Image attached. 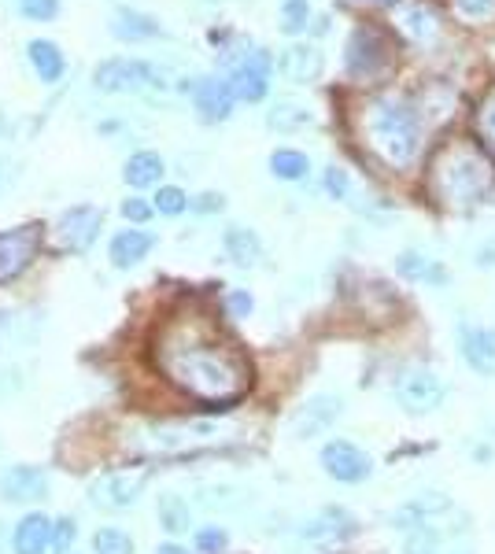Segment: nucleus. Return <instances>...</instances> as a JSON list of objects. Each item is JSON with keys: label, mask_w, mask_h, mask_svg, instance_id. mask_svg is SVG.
Segmentation results:
<instances>
[{"label": "nucleus", "mask_w": 495, "mask_h": 554, "mask_svg": "<svg viewBox=\"0 0 495 554\" xmlns=\"http://www.w3.org/2000/svg\"><path fill=\"white\" fill-rule=\"evenodd\" d=\"M459 8L466 15H488L495 8V0H459Z\"/></svg>", "instance_id": "nucleus-40"}, {"label": "nucleus", "mask_w": 495, "mask_h": 554, "mask_svg": "<svg viewBox=\"0 0 495 554\" xmlns=\"http://www.w3.org/2000/svg\"><path fill=\"white\" fill-rule=\"evenodd\" d=\"M196 111H200V119H207V122L230 119V111H233L230 82H222V78H204V82L196 85Z\"/></svg>", "instance_id": "nucleus-16"}, {"label": "nucleus", "mask_w": 495, "mask_h": 554, "mask_svg": "<svg viewBox=\"0 0 495 554\" xmlns=\"http://www.w3.org/2000/svg\"><path fill=\"white\" fill-rule=\"evenodd\" d=\"M447 510H451V499H447L444 492H422L399 506L396 514H392V525H396V529L414 532V529L433 525V518H440V514H447Z\"/></svg>", "instance_id": "nucleus-14"}, {"label": "nucleus", "mask_w": 495, "mask_h": 554, "mask_svg": "<svg viewBox=\"0 0 495 554\" xmlns=\"http://www.w3.org/2000/svg\"><path fill=\"white\" fill-rule=\"evenodd\" d=\"M359 133H363L366 148L392 170H407L422 148L418 115L399 100H366L359 111Z\"/></svg>", "instance_id": "nucleus-3"}, {"label": "nucleus", "mask_w": 495, "mask_h": 554, "mask_svg": "<svg viewBox=\"0 0 495 554\" xmlns=\"http://www.w3.org/2000/svg\"><path fill=\"white\" fill-rule=\"evenodd\" d=\"M326 189H329V196H337V200H344V196H348V189H351L348 174H344L340 167H329V170H326Z\"/></svg>", "instance_id": "nucleus-38"}, {"label": "nucleus", "mask_w": 495, "mask_h": 554, "mask_svg": "<svg viewBox=\"0 0 495 554\" xmlns=\"http://www.w3.org/2000/svg\"><path fill=\"white\" fill-rule=\"evenodd\" d=\"M0 178H4V170H0Z\"/></svg>", "instance_id": "nucleus-45"}, {"label": "nucleus", "mask_w": 495, "mask_h": 554, "mask_svg": "<svg viewBox=\"0 0 495 554\" xmlns=\"http://www.w3.org/2000/svg\"><path fill=\"white\" fill-rule=\"evenodd\" d=\"M278 67L289 82H314L318 71H322V52L311 49V45H292V49L281 52Z\"/></svg>", "instance_id": "nucleus-19"}, {"label": "nucleus", "mask_w": 495, "mask_h": 554, "mask_svg": "<svg viewBox=\"0 0 495 554\" xmlns=\"http://www.w3.org/2000/svg\"><path fill=\"white\" fill-rule=\"evenodd\" d=\"M266 67H270V60H266L263 52L255 49L248 60L237 67V71L230 74V89L237 100H248V104H255V100L266 97Z\"/></svg>", "instance_id": "nucleus-15"}, {"label": "nucleus", "mask_w": 495, "mask_h": 554, "mask_svg": "<svg viewBox=\"0 0 495 554\" xmlns=\"http://www.w3.org/2000/svg\"><path fill=\"white\" fill-rule=\"evenodd\" d=\"M344 63H348L351 78H385L392 71V45L388 37L374 26H355L348 37V49H344Z\"/></svg>", "instance_id": "nucleus-5"}, {"label": "nucleus", "mask_w": 495, "mask_h": 554, "mask_svg": "<svg viewBox=\"0 0 495 554\" xmlns=\"http://www.w3.org/2000/svg\"><path fill=\"white\" fill-rule=\"evenodd\" d=\"M392 399H396V407L403 410V414L425 418V414H436V410L444 407L447 385H444V377L433 374V370H425V366H407V370H399L396 381H392Z\"/></svg>", "instance_id": "nucleus-4"}, {"label": "nucleus", "mask_w": 495, "mask_h": 554, "mask_svg": "<svg viewBox=\"0 0 495 554\" xmlns=\"http://www.w3.org/2000/svg\"><path fill=\"white\" fill-rule=\"evenodd\" d=\"M19 12L26 15V19H52V15L60 12V0H19Z\"/></svg>", "instance_id": "nucleus-35"}, {"label": "nucleus", "mask_w": 495, "mask_h": 554, "mask_svg": "<svg viewBox=\"0 0 495 554\" xmlns=\"http://www.w3.org/2000/svg\"><path fill=\"white\" fill-rule=\"evenodd\" d=\"M156 248V237L145 233V229H122L115 233V241H111V263L119 266V270H130L145 259L148 252Z\"/></svg>", "instance_id": "nucleus-18"}, {"label": "nucleus", "mask_w": 495, "mask_h": 554, "mask_svg": "<svg viewBox=\"0 0 495 554\" xmlns=\"http://www.w3.org/2000/svg\"><path fill=\"white\" fill-rule=\"evenodd\" d=\"M314 122V115L303 104H296V100H281V104H274V111H270V130L278 133H296V130H307Z\"/></svg>", "instance_id": "nucleus-26"}, {"label": "nucleus", "mask_w": 495, "mask_h": 554, "mask_svg": "<svg viewBox=\"0 0 495 554\" xmlns=\"http://www.w3.org/2000/svg\"><path fill=\"white\" fill-rule=\"evenodd\" d=\"M185 207H189V196L182 189H174V185H163L156 193V211L159 215H182Z\"/></svg>", "instance_id": "nucleus-31"}, {"label": "nucleus", "mask_w": 495, "mask_h": 554, "mask_svg": "<svg viewBox=\"0 0 495 554\" xmlns=\"http://www.w3.org/2000/svg\"><path fill=\"white\" fill-rule=\"evenodd\" d=\"M407 554H436V532L425 525V529H414L407 536Z\"/></svg>", "instance_id": "nucleus-36"}, {"label": "nucleus", "mask_w": 495, "mask_h": 554, "mask_svg": "<svg viewBox=\"0 0 495 554\" xmlns=\"http://www.w3.org/2000/svg\"><path fill=\"white\" fill-rule=\"evenodd\" d=\"M303 26H307V0H289V4L281 8V30L300 34Z\"/></svg>", "instance_id": "nucleus-34"}, {"label": "nucleus", "mask_w": 495, "mask_h": 554, "mask_svg": "<svg viewBox=\"0 0 495 554\" xmlns=\"http://www.w3.org/2000/svg\"><path fill=\"white\" fill-rule=\"evenodd\" d=\"M152 211H156V204H145V200H137V196H130V200L122 204V215L130 218V222H148Z\"/></svg>", "instance_id": "nucleus-39"}, {"label": "nucleus", "mask_w": 495, "mask_h": 554, "mask_svg": "<svg viewBox=\"0 0 495 554\" xmlns=\"http://www.w3.org/2000/svg\"><path fill=\"white\" fill-rule=\"evenodd\" d=\"M74 540H78V525H74L71 518L52 521V551H56V554H67V551L74 547Z\"/></svg>", "instance_id": "nucleus-32"}, {"label": "nucleus", "mask_w": 495, "mask_h": 554, "mask_svg": "<svg viewBox=\"0 0 495 554\" xmlns=\"http://www.w3.org/2000/svg\"><path fill=\"white\" fill-rule=\"evenodd\" d=\"M100 226H104V211H100V207H93V204L71 207V211H63L56 229H52V241H56L60 252L82 255L93 248Z\"/></svg>", "instance_id": "nucleus-6"}, {"label": "nucleus", "mask_w": 495, "mask_h": 554, "mask_svg": "<svg viewBox=\"0 0 495 554\" xmlns=\"http://www.w3.org/2000/svg\"><path fill=\"white\" fill-rule=\"evenodd\" d=\"M307 170H311V159L303 156V152L278 148V152L270 156V174L281 181H300V178H307Z\"/></svg>", "instance_id": "nucleus-27"}, {"label": "nucleus", "mask_w": 495, "mask_h": 554, "mask_svg": "<svg viewBox=\"0 0 495 554\" xmlns=\"http://www.w3.org/2000/svg\"><path fill=\"white\" fill-rule=\"evenodd\" d=\"M37 248H41V229L37 226H19L0 233V285H8L23 274L26 266L34 263Z\"/></svg>", "instance_id": "nucleus-8"}, {"label": "nucleus", "mask_w": 495, "mask_h": 554, "mask_svg": "<svg viewBox=\"0 0 495 554\" xmlns=\"http://www.w3.org/2000/svg\"><path fill=\"white\" fill-rule=\"evenodd\" d=\"M222 244H226V255H230L237 266H255L259 259H263V244H259V237H255L252 229H244V226H230V229H226Z\"/></svg>", "instance_id": "nucleus-23"}, {"label": "nucleus", "mask_w": 495, "mask_h": 554, "mask_svg": "<svg viewBox=\"0 0 495 554\" xmlns=\"http://www.w3.org/2000/svg\"><path fill=\"white\" fill-rule=\"evenodd\" d=\"M340 414H344V399H340V396H329V392H322V396H311L300 410H296V414H292V433L300 436V440L322 436V433H329V429L337 425Z\"/></svg>", "instance_id": "nucleus-9"}, {"label": "nucleus", "mask_w": 495, "mask_h": 554, "mask_svg": "<svg viewBox=\"0 0 495 554\" xmlns=\"http://www.w3.org/2000/svg\"><path fill=\"white\" fill-rule=\"evenodd\" d=\"M49 547H52V521L45 514H26L15 525V536H12L15 554H49Z\"/></svg>", "instance_id": "nucleus-17"}, {"label": "nucleus", "mask_w": 495, "mask_h": 554, "mask_svg": "<svg viewBox=\"0 0 495 554\" xmlns=\"http://www.w3.org/2000/svg\"><path fill=\"white\" fill-rule=\"evenodd\" d=\"M156 370L167 377L182 396L207 403V407H230L252 388V366L241 351L218 340L200 318H174L159 329L152 348Z\"/></svg>", "instance_id": "nucleus-1"}, {"label": "nucleus", "mask_w": 495, "mask_h": 554, "mask_svg": "<svg viewBox=\"0 0 495 554\" xmlns=\"http://www.w3.org/2000/svg\"><path fill=\"white\" fill-rule=\"evenodd\" d=\"M429 189L444 207H477L495 189V163L470 141H451L433 156Z\"/></svg>", "instance_id": "nucleus-2"}, {"label": "nucleus", "mask_w": 495, "mask_h": 554, "mask_svg": "<svg viewBox=\"0 0 495 554\" xmlns=\"http://www.w3.org/2000/svg\"><path fill=\"white\" fill-rule=\"evenodd\" d=\"M455 554H473V551H455Z\"/></svg>", "instance_id": "nucleus-44"}, {"label": "nucleus", "mask_w": 495, "mask_h": 554, "mask_svg": "<svg viewBox=\"0 0 495 554\" xmlns=\"http://www.w3.org/2000/svg\"><path fill=\"white\" fill-rule=\"evenodd\" d=\"M156 554H189V551H185V547H178V543H163Z\"/></svg>", "instance_id": "nucleus-41"}, {"label": "nucleus", "mask_w": 495, "mask_h": 554, "mask_svg": "<svg viewBox=\"0 0 495 554\" xmlns=\"http://www.w3.org/2000/svg\"><path fill=\"white\" fill-rule=\"evenodd\" d=\"M145 481H148L145 470L108 473L104 481L93 484V499H97L100 506H108V510H126V506H133L137 499H141V492H145Z\"/></svg>", "instance_id": "nucleus-10"}, {"label": "nucleus", "mask_w": 495, "mask_h": 554, "mask_svg": "<svg viewBox=\"0 0 495 554\" xmlns=\"http://www.w3.org/2000/svg\"><path fill=\"white\" fill-rule=\"evenodd\" d=\"M26 52H30V63H34V71L41 74V82H60L63 71H67V60H63V52L52 45V41H30L26 45Z\"/></svg>", "instance_id": "nucleus-24"}, {"label": "nucleus", "mask_w": 495, "mask_h": 554, "mask_svg": "<svg viewBox=\"0 0 495 554\" xmlns=\"http://www.w3.org/2000/svg\"><path fill=\"white\" fill-rule=\"evenodd\" d=\"M148 74L152 67H145L141 60H108L97 67L93 85L100 93H137V89H145Z\"/></svg>", "instance_id": "nucleus-13"}, {"label": "nucleus", "mask_w": 495, "mask_h": 554, "mask_svg": "<svg viewBox=\"0 0 495 554\" xmlns=\"http://www.w3.org/2000/svg\"><path fill=\"white\" fill-rule=\"evenodd\" d=\"M111 34L119 37V41H148V37H159V23L141 12L119 8V12L111 15Z\"/></svg>", "instance_id": "nucleus-22"}, {"label": "nucleus", "mask_w": 495, "mask_h": 554, "mask_svg": "<svg viewBox=\"0 0 495 554\" xmlns=\"http://www.w3.org/2000/svg\"><path fill=\"white\" fill-rule=\"evenodd\" d=\"M49 495V473L37 466H12L0 473V499L4 503H37Z\"/></svg>", "instance_id": "nucleus-11"}, {"label": "nucleus", "mask_w": 495, "mask_h": 554, "mask_svg": "<svg viewBox=\"0 0 495 554\" xmlns=\"http://www.w3.org/2000/svg\"><path fill=\"white\" fill-rule=\"evenodd\" d=\"M396 270L403 281H425V285H447V270L433 259H425L422 252H403L396 259Z\"/></svg>", "instance_id": "nucleus-21"}, {"label": "nucleus", "mask_w": 495, "mask_h": 554, "mask_svg": "<svg viewBox=\"0 0 495 554\" xmlns=\"http://www.w3.org/2000/svg\"><path fill=\"white\" fill-rule=\"evenodd\" d=\"M163 159L156 156V152H137V156L126 159V170H122V178H126V185H133V189H148V185H156L159 178H163Z\"/></svg>", "instance_id": "nucleus-25"}, {"label": "nucleus", "mask_w": 495, "mask_h": 554, "mask_svg": "<svg viewBox=\"0 0 495 554\" xmlns=\"http://www.w3.org/2000/svg\"><path fill=\"white\" fill-rule=\"evenodd\" d=\"M159 521H163V529L167 532H185L189 529V506H185L178 495H167V499L159 503Z\"/></svg>", "instance_id": "nucleus-29"}, {"label": "nucleus", "mask_w": 495, "mask_h": 554, "mask_svg": "<svg viewBox=\"0 0 495 554\" xmlns=\"http://www.w3.org/2000/svg\"><path fill=\"white\" fill-rule=\"evenodd\" d=\"M93 554H133V540L122 529L93 532Z\"/></svg>", "instance_id": "nucleus-28"}, {"label": "nucleus", "mask_w": 495, "mask_h": 554, "mask_svg": "<svg viewBox=\"0 0 495 554\" xmlns=\"http://www.w3.org/2000/svg\"><path fill=\"white\" fill-rule=\"evenodd\" d=\"M399 30L411 37V41H418V45H429L440 34V19L425 4H403L399 8Z\"/></svg>", "instance_id": "nucleus-20"}, {"label": "nucleus", "mask_w": 495, "mask_h": 554, "mask_svg": "<svg viewBox=\"0 0 495 554\" xmlns=\"http://www.w3.org/2000/svg\"><path fill=\"white\" fill-rule=\"evenodd\" d=\"M492 455H495L492 447H477V462H488V458H492Z\"/></svg>", "instance_id": "nucleus-42"}, {"label": "nucleus", "mask_w": 495, "mask_h": 554, "mask_svg": "<svg viewBox=\"0 0 495 554\" xmlns=\"http://www.w3.org/2000/svg\"><path fill=\"white\" fill-rule=\"evenodd\" d=\"M477 130H481L484 145H488V152L495 156V89L484 97L481 111H477Z\"/></svg>", "instance_id": "nucleus-30"}, {"label": "nucleus", "mask_w": 495, "mask_h": 554, "mask_svg": "<svg viewBox=\"0 0 495 554\" xmlns=\"http://www.w3.org/2000/svg\"><path fill=\"white\" fill-rule=\"evenodd\" d=\"M459 355L477 377H495V329L459 326Z\"/></svg>", "instance_id": "nucleus-12"}, {"label": "nucleus", "mask_w": 495, "mask_h": 554, "mask_svg": "<svg viewBox=\"0 0 495 554\" xmlns=\"http://www.w3.org/2000/svg\"><path fill=\"white\" fill-rule=\"evenodd\" d=\"M226 543H230V536H226V529H218V525H207V529L196 532V551L200 554L226 551Z\"/></svg>", "instance_id": "nucleus-33"}, {"label": "nucleus", "mask_w": 495, "mask_h": 554, "mask_svg": "<svg viewBox=\"0 0 495 554\" xmlns=\"http://www.w3.org/2000/svg\"><path fill=\"white\" fill-rule=\"evenodd\" d=\"M0 133H4V119H0Z\"/></svg>", "instance_id": "nucleus-43"}, {"label": "nucleus", "mask_w": 495, "mask_h": 554, "mask_svg": "<svg viewBox=\"0 0 495 554\" xmlns=\"http://www.w3.org/2000/svg\"><path fill=\"white\" fill-rule=\"evenodd\" d=\"M318 462H322L326 477H333L337 484H363L374 477V458L351 440H329Z\"/></svg>", "instance_id": "nucleus-7"}, {"label": "nucleus", "mask_w": 495, "mask_h": 554, "mask_svg": "<svg viewBox=\"0 0 495 554\" xmlns=\"http://www.w3.org/2000/svg\"><path fill=\"white\" fill-rule=\"evenodd\" d=\"M226 311H230V318H248V314L255 311V300H252V292H244V289H233L230 296H226Z\"/></svg>", "instance_id": "nucleus-37"}]
</instances>
